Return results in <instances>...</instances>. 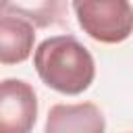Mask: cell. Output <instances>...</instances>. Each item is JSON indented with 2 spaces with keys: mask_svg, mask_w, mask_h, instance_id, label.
Listing matches in <instances>:
<instances>
[{
  "mask_svg": "<svg viewBox=\"0 0 133 133\" xmlns=\"http://www.w3.org/2000/svg\"><path fill=\"white\" fill-rule=\"evenodd\" d=\"M33 66L50 89L64 96L83 94L96 77L94 56L75 35L69 33L44 39L35 48Z\"/></svg>",
  "mask_w": 133,
  "mask_h": 133,
  "instance_id": "6da1fadb",
  "label": "cell"
},
{
  "mask_svg": "<svg viewBox=\"0 0 133 133\" xmlns=\"http://www.w3.org/2000/svg\"><path fill=\"white\" fill-rule=\"evenodd\" d=\"M79 27L100 44H121L133 33L129 0H73Z\"/></svg>",
  "mask_w": 133,
  "mask_h": 133,
  "instance_id": "7a4b0ae2",
  "label": "cell"
},
{
  "mask_svg": "<svg viewBox=\"0 0 133 133\" xmlns=\"http://www.w3.org/2000/svg\"><path fill=\"white\" fill-rule=\"evenodd\" d=\"M37 121V96L23 79L0 81V133H31Z\"/></svg>",
  "mask_w": 133,
  "mask_h": 133,
  "instance_id": "3957f363",
  "label": "cell"
},
{
  "mask_svg": "<svg viewBox=\"0 0 133 133\" xmlns=\"http://www.w3.org/2000/svg\"><path fill=\"white\" fill-rule=\"evenodd\" d=\"M106 118L91 102L54 104L48 110L44 133H104Z\"/></svg>",
  "mask_w": 133,
  "mask_h": 133,
  "instance_id": "277c9868",
  "label": "cell"
},
{
  "mask_svg": "<svg viewBox=\"0 0 133 133\" xmlns=\"http://www.w3.org/2000/svg\"><path fill=\"white\" fill-rule=\"evenodd\" d=\"M35 44V27L12 15H0V64L25 62Z\"/></svg>",
  "mask_w": 133,
  "mask_h": 133,
  "instance_id": "5b68a950",
  "label": "cell"
},
{
  "mask_svg": "<svg viewBox=\"0 0 133 133\" xmlns=\"http://www.w3.org/2000/svg\"><path fill=\"white\" fill-rule=\"evenodd\" d=\"M66 12V0H2L0 15H12L29 21L33 27L60 23Z\"/></svg>",
  "mask_w": 133,
  "mask_h": 133,
  "instance_id": "8992f818",
  "label": "cell"
}]
</instances>
